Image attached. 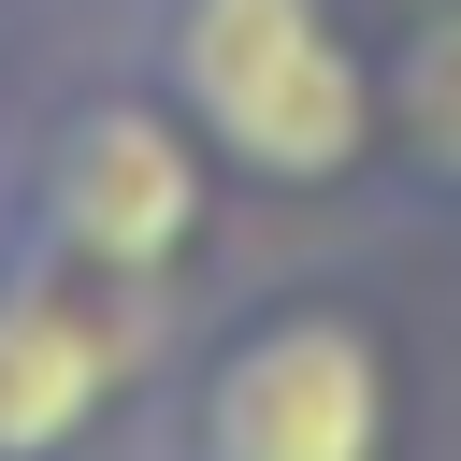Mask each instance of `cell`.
Wrapping results in <instances>:
<instances>
[{
    "label": "cell",
    "instance_id": "6da1fadb",
    "mask_svg": "<svg viewBox=\"0 0 461 461\" xmlns=\"http://www.w3.org/2000/svg\"><path fill=\"white\" fill-rule=\"evenodd\" d=\"M0 216L173 317L216 303V259H230V216L245 187L216 173V144L101 43V58H29L14 115H0Z\"/></svg>",
    "mask_w": 461,
    "mask_h": 461
},
{
    "label": "cell",
    "instance_id": "7a4b0ae2",
    "mask_svg": "<svg viewBox=\"0 0 461 461\" xmlns=\"http://www.w3.org/2000/svg\"><path fill=\"white\" fill-rule=\"evenodd\" d=\"M403 447H418V360L389 303L346 274L202 303L144 418V461H403Z\"/></svg>",
    "mask_w": 461,
    "mask_h": 461
},
{
    "label": "cell",
    "instance_id": "3957f363",
    "mask_svg": "<svg viewBox=\"0 0 461 461\" xmlns=\"http://www.w3.org/2000/svg\"><path fill=\"white\" fill-rule=\"evenodd\" d=\"M101 43L216 144L245 202L375 187V14L360 0H115Z\"/></svg>",
    "mask_w": 461,
    "mask_h": 461
},
{
    "label": "cell",
    "instance_id": "277c9868",
    "mask_svg": "<svg viewBox=\"0 0 461 461\" xmlns=\"http://www.w3.org/2000/svg\"><path fill=\"white\" fill-rule=\"evenodd\" d=\"M173 303L29 245L0 216V461H130L173 375Z\"/></svg>",
    "mask_w": 461,
    "mask_h": 461
},
{
    "label": "cell",
    "instance_id": "5b68a950",
    "mask_svg": "<svg viewBox=\"0 0 461 461\" xmlns=\"http://www.w3.org/2000/svg\"><path fill=\"white\" fill-rule=\"evenodd\" d=\"M375 173L461 216V0H403L375 29Z\"/></svg>",
    "mask_w": 461,
    "mask_h": 461
},
{
    "label": "cell",
    "instance_id": "8992f818",
    "mask_svg": "<svg viewBox=\"0 0 461 461\" xmlns=\"http://www.w3.org/2000/svg\"><path fill=\"white\" fill-rule=\"evenodd\" d=\"M14 86H29V0H0V115H14Z\"/></svg>",
    "mask_w": 461,
    "mask_h": 461
},
{
    "label": "cell",
    "instance_id": "52a82bcc",
    "mask_svg": "<svg viewBox=\"0 0 461 461\" xmlns=\"http://www.w3.org/2000/svg\"><path fill=\"white\" fill-rule=\"evenodd\" d=\"M29 14H115V0H29Z\"/></svg>",
    "mask_w": 461,
    "mask_h": 461
},
{
    "label": "cell",
    "instance_id": "ba28073f",
    "mask_svg": "<svg viewBox=\"0 0 461 461\" xmlns=\"http://www.w3.org/2000/svg\"><path fill=\"white\" fill-rule=\"evenodd\" d=\"M130 461H144V447H130Z\"/></svg>",
    "mask_w": 461,
    "mask_h": 461
}]
</instances>
